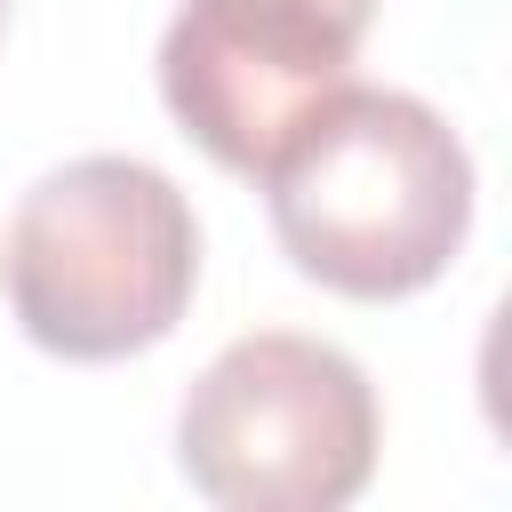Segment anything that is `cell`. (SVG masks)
I'll return each mask as SVG.
<instances>
[{
  "instance_id": "7a4b0ae2",
  "label": "cell",
  "mask_w": 512,
  "mask_h": 512,
  "mask_svg": "<svg viewBox=\"0 0 512 512\" xmlns=\"http://www.w3.org/2000/svg\"><path fill=\"white\" fill-rule=\"evenodd\" d=\"M8 304L56 360H120L160 344L200 280L192 200L128 152H80L8 216Z\"/></svg>"
},
{
  "instance_id": "3957f363",
  "label": "cell",
  "mask_w": 512,
  "mask_h": 512,
  "mask_svg": "<svg viewBox=\"0 0 512 512\" xmlns=\"http://www.w3.org/2000/svg\"><path fill=\"white\" fill-rule=\"evenodd\" d=\"M376 432V384L352 352L256 328L192 376L176 464L224 512H336L376 472Z\"/></svg>"
},
{
  "instance_id": "277c9868",
  "label": "cell",
  "mask_w": 512,
  "mask_h": 512,
  "mask_svg": "<svg viewBox=\"0 0 512 512\" xmlns=\"http://www.w3.org/2000/svg\"><path fill=\"white\" fill-rule=\"evenodd\" d=\"M256 8H280V16H296V24H312V32L344 40V48H360V32L376 16V0H256Z\"/></svg>"
},
{
  "instance_id": "5b68a950",
  "label": "cell",
  "mask_w": 512,
  "mask_h": 512,
  "mask_svg": "<svg viewBox=\"0 0 512 512\" xmlns=\"http://www.w3.org/2000/svg\"><path fill=\"white\" fill-rule=\"evenodd\" d=\"M0 16H8V0H0Z\"/></svg>"
},
{
  "instance_id": "6da1fadb",
  "label": "cell",
  "mask_w": 512,
  "mask_h": 512,
  "mask_svg": "<svg viewBox=\"0 0 512 512\" xmlns=\"http://www.w3.org/2000/svg\"><path fill=\"white\" fill-rule=\"evenodd\" d=\"M256 176L280 248L336 296H416L472 232V152L408 88H320Z\"/></svg>"
}]
</instances>
